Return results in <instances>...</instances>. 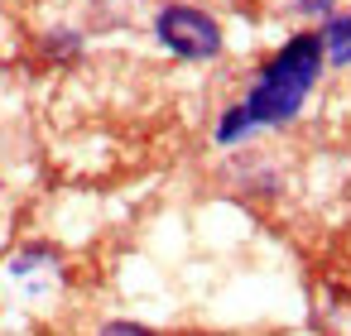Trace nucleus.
Wrapping results in <instances>:
<instances>
[{
	"label": "nucleus",
	"mask_w": 351,
	"mask_h": 336,
	"mask_svg": "<svg viewBox=\"0 0 351 336\" xmlns=\"http://www.w3.org/2000/svg\"><path fill=\"white\" fill-rule=\"evenodd\" d=\"M39 49H44L49 63H77V58L87 53V39H82L77 29H49V34L39 39Z\"/></svg>",
	"instance_id": "obj_5"
},
{
	"label": "nucleus",
	"mask_w": 351,
	"mask_h": 336,
	"mask_svg": "<svg viewBox=\"0 0 351 336\" xmlns=\"http://www.w3.org/2000/svg\"><path fill=\"white\" fill-rule=\"evenodd\" d=\"M317 39H322V63L327 68H351V10L346 15H327Z\"/></svg>",
	"instance_id": "obj_4"
},
{
	"label": "nucleus",
	"mask_w": 351,
	"mask_h": 336,
	"mask_svg": "<svg viewBox=\"0 0 351 336\" xmlns=\"http://www.w3.org/2000/svg\"><path fill=\"white\" fill-rule=\"evenodd\" d=\"M293 10L308 20H327V15H337V0H293Z\"/></svg>",
	"instance_id": "obj_7"
},
{
	"label": "nucleus",
	"mask_w": 351,
	"mask_h": 336,
	"mask_svg": "<svg viewBox=\"0 0 351 336\" xmlns=\"http://www.w3.org/2000/svg\"><path fill=\"white\" fill-rule=\"evenodd\" d=\"M322 39L317 34H293L245 87V96L236 101L241 116L250 120V130H279L289 120H298L303 101L313 96L317 77H322Z\"/></svg>",
	"instance_id": "obj_1"
},
{
	"label": "nucleus",
	"mask_w": 351,
	"mask_h": 336,
	"mask_svg": "<svg viewBox=\"0 0 351 336\" xmlns=\"http://www.w3.org/2000/svg\"><path fill=\"white\" fill-rule=\"evenodd\" d=\"M10 274H15L20 283H29V279H39V274L58 279V274H63V255H58L53 245L34 240V245H25V250H20V255L10 259Z\"/></svg>",
	"instance_id": "obj_3"
},
{
	"label": "nucleus",
	"mask_w": 351,
	"mask_h": 336,
	"mask_svg": "<svg viewBox=\"0 0 351 336\" xmlns=\"http://www.w3.org/2000/svg\"><path fill=\"white\" fill-rule=\"evenodd\" d=\"M154 39H159V49H169L183 63H212L226 49V34H221L217 15H207L202 5H188V0H169V5H159Z\"/></svg>",
	"instance_id": "obj_2"
},
{
	"label": "nucleus",
	"mask_w": 351,
	"mask_h": 336,
	"mask_svg": "<svg viewBox=\"0 0 351 336\" xmlns=\"http://www.w3.org/2000/svg\"><path fill=\"white\" fill-rule=\"evenodd\" d=\"M97 336H164V331H154L145 322H130V317H111V322L97 326Z\"/></svg>",
	"instance_id": "obj_6"
}]
</instances>
